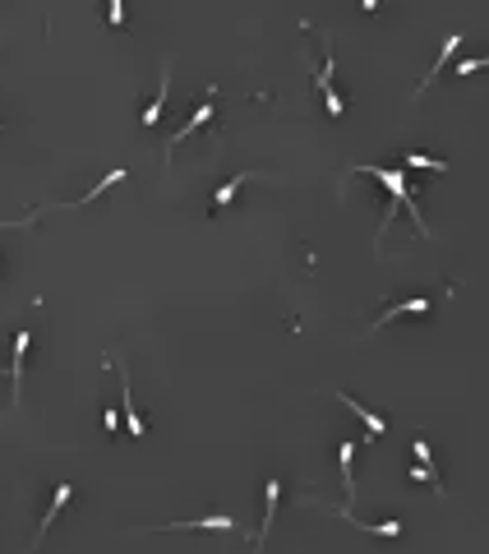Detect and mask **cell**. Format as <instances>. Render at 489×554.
Wrapping results in <instances>:
<instances>
[{"label": "cell", "mask_w": 489, "mask_h": 554, "mask_svg": "<svg viewBox=\"0 0 489 554\" xmlns=\"http://www.w3.org/2000/svg\"><path fill=\"white\" fill-rule=\"evenodd\" d=\"M365 176H374V180L384 185L388 194H393V208H397V203H406V208H411V222H416V231H420V236H429V240H434V231H429V222L420 217V208H416V203L406 199V171H402V167H397V171H388V167H365Z\"/></svg>", "instance_id": "1"}, {"label": "cell", "mask_w": 489, "mask_h": 554, "mask_svg": "<svg viewBox=\"0 0 489 554\" xmlns=\"http://www.w3.org/2000/svg\"><path fill=\"white\" fill-rule=\"evenodd\" d=\"M236 531V518L217 513V518H190V522H171V527H153V531Z\"/></svg>", "instance_id": "2"}, {"label": "cell", "mask_w": 489, "mask_h": 554, "mask_svg": "<svg viewBox=\"0 0 489 554\" xmlns=\"http://www.w3.org/2000/svg\"><path fill=\"white\" fill-rule=\"evenodd\" d=\"M462 42H466V37H462V33H448V37H443V46H438V61H434V70H429V74H425V83H420V88H416V93H425V88H429V83H434V79H438V70H443V65H448V61H453V51H457V46H462Z\"/></svg>", "instance_id": "3"}, {"label": "cell", "mask_w": 489, "mask_h": 554, "mask_svg": "<svg viewBox=\"0 0 489 554\" xmlns=\"http://www.w3.org/2000/svg\"><path fill=\"white\" fill-rule=\"evenodd\" d=\"M337 397H341V406H351V411H356L360 421H365V430H369V434H384V430H388V425L379 421V416L369 411V406H360V402H356V397H351V393H337Z\"/></svg>", "instance_id": "4"}, {"label": "cell", "mask_w": 489, "mask_h": 554, "mask_svg": "<svg viewBox=\"0 0 489 554\" xmlns=\"http://www.w3.org/2000/svg\"><path fill=\"white\" fill-rule=\"evenodd\" d=\"M70 494H74V490H70V485H61V490H56V494H51V508H46V518H42V527H37V540H42V536H46V527H51V522H56V518H61V513H65V503H70Z\"/></svg>", "instance_id": "5"}, {"label": "cell", "mask_w": 489, "mask_h": 554, "mask_svg": "<svg viewBox=\"0 0 489 554\" xmlns=\"http://www.w3.org/2000/svg\"><path fill=\"white\" fill-rule=\"evenodd\" d=\"M203 120H212V93H208V102H199V111H194V116H190V125H185V130H180V134H175V139H171V143H166V148H175V143H185V139H190V134H194V130H199V125H203Z\"/></svg>", "instance_id": "6"}, {"label": "cell", "mask_w": 489, "mask_h": 554, "mask_svg": "<svg viewBox=\"0 0 489 554\" xmlns=\"http://www.w3.org/2000/svg\"><path fill=\"white\" fill-rule=\"evenodd\" d=\"M166 88H171V65L162 70V93L148 102V111H143V125H158V120H162V111H166Z\"/></svg>", "instance_id": "7"}, {"label": "cell", "mask_w": 489, "mask_h": 554, "mask_svg": "<svg viewBox=\"0 0 489 554\" xmlns=\"http://www.w3.org/2000/svg\"><path fill=\"white\" fill-rule=\"evenodd\" d=\"M337 462H341V485H346V494H356V443H341Z\"/></svg>", "instance_id": "8"}, {"label": "cell", "mask_w": 489, "mask_h": 554, "mask_svg": "<svg viewBox=\"0 0 489 554\" xmlns=\"http://www.w3.org/2000/svg\"><path fill=\"white\" fill-rule=\"evenodd\" d=\"M120 397H125V425L134 430V439L143 434V416L134 411V393H130V384H125V374H120Z\"/></svg>", "instance_id": "9"}, {"label": "cell", "mask_w": 489, "mask_h": 554, "mask_svg": "<svg viewBox=\"0 0 489 554\" xmlns=\"http://www.w3.org/2000/svg\"><path fill=\"white\" fill-rule=\"evenodd\" d=\"M328 74H332V61L324 65V74H319V93H324V102H328V116H346V111H341V97L332 93V79H328Z\"/></svg>", "instance_id": "10"}, {"label": "cell", "mask_w": 489, "mask_h": 554, "mask_svg": "<svg viewBox=\"0 0 489 554\" xmlns=\"http://www.w3.org/2000/svg\"><path fill=\"white\" fill-rule=\"evenodd\" d=\"M425 309H429V296H411V300H402V305L388 309V314L379 319V324H388V319H397V314H425ZM379 324H374V328H379Z\"/></svg>", "instance_id": "11"}, {"label": "cell", "mask_w": 489, "mask_h": 554, "mask_svg": "<svg viewBox=\"0 0 489 554\" xmlns=\"http://www.w3.org/2000/svg\"><path fill=\"white\" fill-rule=\"evenodd\" d=\"M24 356H28V333H19L14 337V369H9L14 374V402H19V388H24Z\"/></svg>", "instance_id": "12"}, {"label": "cell", "mask_w": 489, "mask_h": 554, "mask_svg": "<svg viewBox=\"0 0 489 554\" xmlns=\"http://www.w3.org/2000/svg\"><path fill=\"white\" fill-rule=\"evenodd\" d=\"M244 180H254V176H236V180H227V185H217V194H212V203H217V208H227L231 199H236V190Z\"/></svg>", "instance_id": "13"}, {"label": "cell", "mask_w": 489, "mask_h": 554, "mask_svg": "<svg viewBox=\"0 0 489 554\" xmlns=\"http://www.w3.org/2000/svg\"><path fill=\"white\" fill-rule=\"evenodd\" d=\"M277 499H282V481H268V522H263V531H259V540L268 536V527H272V518H277Z\"/></svg>", "instance_id": "14"}, {"label": "cell", "mask_w": 489, "mask_h": 554, "mask_svg": "<svg viewBox=\"0 0 489 554\" xmlns=\"http://www.w3.org/2000/svg\"><path fill=\"white\" fill-rule=\"evenodd\" d=\"M406 167H420V171H448V162H438V158H420V153H411V158H406Z\"/></svg>", "instance_id": "15"}, {"label": "cell", "mask_w": 489, "mask_h": 554, "mask_svg": "<svg viewBox=\"0 0 489 554\" xmlns=\"http://www.w3.org/2000/svg\"><path fill=\"white\" fill-rule=\"evenodd\" d=\"M485 65H489V56H480V61H462V65H457V74H475V70H485Z\"/></svg>", "instance_id": "16"}]
</instances>
